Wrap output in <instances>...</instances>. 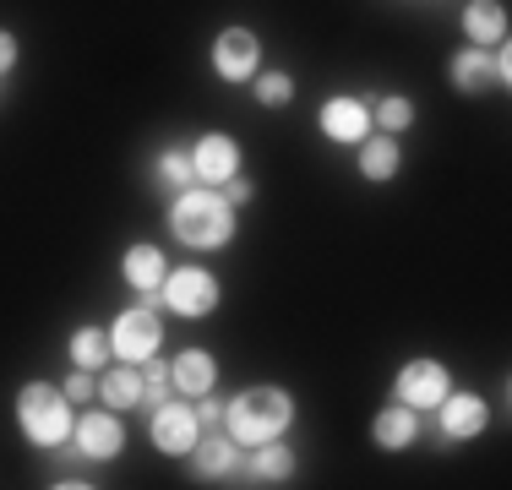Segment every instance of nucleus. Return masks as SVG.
Masks as SVG:
<instances>
[{
	"label": "nucleus",
	"mask_w": 512,
	"mask_h": 490,
	"mask_svg": "<svg viewBox=\"0 0 512 490\" xmlns=\"http://www.w3.org/2000/svg\"><path fill=\"white\" fill-rule=\"evenodd\" d=\"M169 224H175V235L186 240V245H197V251H213V245H224L229 235H235V207H229L213 186L180 191L175 207H169Z\"/></svg>",
	"instance_id": "1"
},
{
	"label": "nucleus",
	"mask_w": 512,
	"mask_h": 490,
	"mask_svg": "<svg viewBox=\"0 0 512 490\" xmlns=\"http://www.w3.org/2000/svg\"><path fill=\"white\" fill-rule=\"evenodd\" d=\"M289 414H295L289 392H278V387H251V392H240V398L224 409V431L235 436L240 447H256V441H273L278 431H284Z\"/></svg>",
	"instance_id": "2"
},
{
	"label": "nucleus",
	"mask_w": 512,
	"mask_h": 490,
	"mask_svg": "<svg viewBox=\"0 0 512 490\" xmlns=\"http://www.w3.org/2000/svg\"><path fill=\"white\" fill-rule=\"evenodd\" d=\"M17 425L33 447H60L71 436V398L44 382H28L17 392Z\"/></svg>",
	"instance_id": "3"
},
{
	"label": "nucleus",
	"mask_w": 512,
	"mask_h": 490,
	"mask_svg": "<svg viewBox=\"0 0 512 490\" xmlns=\"http://www.w3.org/2000/svg\"><path fill=\"white\" fill-rule=\"evenodd\" d=\"M164 305L175 316H207L218 305V278L207 273V267H175V273H164Z\"/></svg>",
	"instance_id": "4"
},
{
	"label": "nucleus",
	"mask_w": 512,
	"mask_h": 490,
	"mask_svg": "<svg viewBox=\"0 0 512 490\" xmlns=\"http://www.w3.org/2000/svg\"><path fill=\"white\" fill-rule=\"evenodd\" d=\"M153 349H158V316L148 305L120 311V322L109 327V354H120L126 365H142V360H153Z\"/></svg>",
	"instance_id": "5"
},
{
	"label": "nucleus",
	"mask_w": 512,
	"mask_h": 490,
	"mask_svg": "<svg viewBox=\"0 0 512 490\" xmlns=\"http://www.w3.org/2000/svg\"><path fill=\"white\" fill-rule=\"evenodd\" d=\"M197 436H202V425H197V409H191V403L164 398L153 409V447L164 452V458H186V452L197 447Z\"/></svg>",
	"instance_id": "6"
},
{
	"label": "nucleus",
	"mask_w": 512,
	"mask_h": 490,
	"mask_svg": "<svg viewBox=\"0 0 512 490\" xmlns=\"http://www.w3.org/2000/svg\"><path fill=\"white\" fill-rule=\"evenodd\" d=\"M442 398H447V371L436 360H409L404 371H398V403H409V409H436Z\"/></svg>",
	"instance_id": "7"
},
{
	"label": "nucleus",
	"mask_w": 512,
	"mask_h": 490,
	"mask_svg": "<svg viewBox=\"0 0 512 490\" xmlns=\"http://www.w3.org/2000/svg\"><path fill=\"white\" fill-rule=\"evenodd\" d=\"M71 436H77V452H82V458H115V452L126 447V431H120L115 409L82 414V420L71 425Z\"/></svg>",
	"instance_id": "8"
},
{
	"label": "nucleus",
	"mask_w": 512,
	"mask_h": 490,
	"mask_svg": "<svg viewBox=\"0 0 512 490\" xmlns=\"http://www.w3.org/2000/svg\"><path fill=\"white\" fill-rule=\"evenodd\" d=\"M256 55H262L256 33L229 28V33H218V44H213V71H218L224 82H246L251 71H256Z\"/></svg>",
	"instance_id": "9"
},
{
	"label": "nucleus",
	"mask_w": 512,
	"mask_h": 490,
	"mask_svg": "<svg viewBox=\"0 0 512 490\" xmlns=\"http://www.w3.org/2000/svg\"><path fill=\"white\" fill-rule=\"evenodd\" d=\"M191 169H197L202 186H213V191H218L229 175H240V147L213 131V137H202L197 147H191Z\"/></svg>",
	"instance_id": "10"
},
{
	"label": "nucleus",
	"mask_w": 512,
	"mask_h": 490,
	"mask_svg": "<svg viewBox=\"0 0 512 490\" xmlns=\"http://www.w3.org/2000/svg\"><path fill=\"white\" fill-rule=\"evenodd\" d=\"M442 441H469L485 431V398L480 392H447L442 403Z\"/></svg>",
	"instance_id": "11"
},
{
	"label": "nucleus",
	"mask_w": 512,
	"mask_h": 490,
	"mask_svg": "<svg viewBox=\"0 0 512 490\" xmlns=\"http://www.w3.org/2000/svg\"><path fill=\"white\" fill-rule=\"evenodd\" d=\"M322 137L327 142H365L371 137V109L360 98H327L322 104Z\"/></svg>",
	"instance_id": "12"
},
{
	"label": "nucleus",
	"mask_w": 512,
	"mask_h": 490,
	"mask_svg": "<svg viewBox=\"0 0 512 490\" xmlns=\"http://www.w3.org/2000/svg\"><path fill=\"white\" fill-rule=\"evenodd\" d=\"M186 458L197 463V480H224V474L235 469V436H229V431L224 436H218V431L197 436V447H191Z\"/></svg>",
	"instance_id": "13"
},
{
	"label": "nucleus",
	"mask_w": 512,
	"mask_h": 490,
	"mask_svg": "<svg viewBox=\"0 0 512 490\" xmlns=\"http://www.w3.org/2000/svg\"><path fill=\"white\" fill-rule=\"evenodd\" d=\"M169 376H175V392H191V398H202V392H213L218 382V365L207 349H186L175 365H169Z\"/></svg>",
	"instance_id": "14"
},
{
	"label": "nucleus",
	"mask_w": 512,
	"mask_h": 490,
	"mask_svg": "<svg viewBox=\"0 0 512 490\" xmlns=\"http://www.w3.org/2000/svg\"><path fill=\"white\" fill-rule=\"evenodd\" d=\"M463 33L474 39V49L502 44V33H507V11L496 6V0H469V11H463Z\"/></svg>",
	"instance_id": "15"
},
{
	"label": "nucleus",
	"mask_w": 512,
	"mask_h": 490,
	"mask_svg": "<svg viewBox=\"0 0 512 490\" xmlns=\"http://www.w3.org/2000/svg\"><path fill=\"white\" fill-rule=\"evenodd\" d=\"M246 474H251V480H262V485H284L289 474H295V452L278 447V441H256Z\"/></svg>",
	"instance_id": "16"
},
{
	"label": "nucleus",
	"mask_w": 512,
	"mask_h": 490,
	"mask_svg": "<svg viewBox=\"0 0 512 490\" xmlns=\"http://www.w3.org/2000/svg\"><path fill=\"white\" fill-rule=\"evenodd\" d=\"M371 436H376V447H382V452H404L414 441V409H409V403L382 409V414H376V425H371Z\"/></svg>",
	"instance_id": "17"
},
{
	"label": "nucleus",
	"mask_w": 512,
	"mask_h": 490,
	"mask_svg": "<svg viewBox=\"0 0 512 490\" xmlns=\"http://www.w3.org/2000/svg\"><path fill=\"white\" fill-rule=\"evenodd\" d=\"M142 387H148V382H142L137 365H115V371L99 382V398L120 414V409H137V403H142Z\"/></svg>",
	"instance_id": "18"
},
{
	"label": "nucleus",
	"mask_w": 512,
	"mask_h": 490,
	"mask_svg": "<svg viewBox=\"0 0 512 490\" xmlns=\"http://www.w3.org/2000/svg\"><path fill=\"white\" fill-rule=\"evenodd\" d=\"M164 273H169V262H164V251H158V245H131V251H126L131 289H158V284H164Z\"/></svg>",
	"instance_id": "19"
},
{
	"label": "nucleus",
	"mask_w": 512,
	"mask_h": 490,
	"mask_svg": "<svg viewBox=\"0 0 512 490\" xmlns=\"http://www.w3.org/2000/svg\"><path fill=\"white\" fill-rule=\"evenodd\" d=\"M360 175L365 180H393L398 175V142L393 137H365L360 142Z\"/></svg>",
	"instance_id": "20"
},
{
	"label": "nucleus",
	"mask_w": 512,
	"mask_h": 490,
	"mask_svg": "<svg viewBox=\"0 0 512 490\" xmlns=\"http://www.w3.org/2000/svg\"><path fill=\"white\" fill-rule=\"evenodd\" d=\"M485 82H496L485 49H458V55H453V88H458V93H480Z\"/></svg>",
	"instance_id": "21"
},
{
	"label": "nucleus",
	"mask_w": 512,
	"mask_h": 490,
	"mask_svg": "<svg viewBox=\"0 0 512 490\" xmlns=\"http://www.w3.org/2000/svg\"><path fill=\"white\" fill-rule=\"evenodd\" d=\"M71 360H77V371H99V365L109 360V333H99V327H77V333H71Z\"/></svg>",
	"instance_id": "22"
},
{
	"label": "nucleus",
	"mask_w": 512,
	"mask_h": 490,
	"mask_svg": "<svg viewBox=\"0 0 512 490\" xmlns=\"http://www.w3.org/2000/svg\"><path fill=\"white\" fill-rule=\"evenodd\" d=\"M409 120H414V104L409 98H398V93H387L382 104H376V126L393 137V131H409Z\"/></svg>",
	"instance_id": "23"
},
{
	"label": "nucleus",
	"mask_w": 512,
	"mask_h": 490,
	"mask_svg": "<svg viewBox=\"0 0 512 490\" xmlns=\"http://www.w3.org/2000/svg\"><path fill=\"white\" fill-rule=\"evenodd\" d=\"M158 180H164V186H175V191H186L191 180H197V169H191L186 153H164V158H158Z\"/></svg>",
	"instance_id": "24"
},
{
	"label": "nucleus",
	"mask_w": 512,
	"mask_h": 490,
	"mask_svg": "<svg viewBox=\"0 0 512 490\" xmlns=\"http://www.w3.org/2000/svg\"><path fill=\"white\" fill-rule=\"evenodd\" d=\"M256 98H262V104H267V109H284V104H289V98H295V82H289V77H284V71H267V77H262V82H256Z\"/></svg>",
	"instance_id": "25"
},
{
	"label": "nucleus",
	"mask_w": 512,
	"mask_h": 490,
	"mask_svg": "<svg viewBox=\"0 0 512 490\" xmlns=\"http://www.w3.org/2000/svg\"><path fill=\"white\" fill-rule=\"evenodd\" d=\"M197 425H202V436L224 431V409H218V398H213V392H202V398H197Z\"/></svg>",
	"instance_id": "26"
},
{
	"label": "nucleus",
	"mask_w": 512,
	"mask_h": 490,
	"mask_svg": "<svg viewBox=\"0 0 512 490\" xmlns=\"http://www.w3.org/2000/svg\"><path fill=\"white\" fill-rule=\"evenodd\" d=\"M93 392H99V382H93V371H77V376L66 382V398H77V403H88Z\"/></svg>",
	"instance_id": "27"
},
{
	"label": "nucleus",
	"mask_w": 512,
	"mask_h": 490,
	"mask_svg": "<svg viewBox=\"0 0 512 490\" xmlns=\"http://www.w3.org/2000/svg\"><path fill=\"white\" fill-rule=\"evenodd\" d=\"M251 196H256V191H251V186H246V180H240V175H229V180H224V202H229V207H246Z\"/></svg>",
	"instance_id": "28"
},
{
	"label": "nucleus",
	"mask_w": 512,
	"mask_h": 490,
	"mask_svg": "<svg viewBox=\"0 0 512 490\" xmlns=\"http://www.w3.org/2000/svg\"><path fill=\"white\" fill-rule=\"evenodd\" d=\"M11 66H17V39H11L6 28H0V77H6Z\"/></svg>",
	"instance_id": "29"
}]
</instances>
